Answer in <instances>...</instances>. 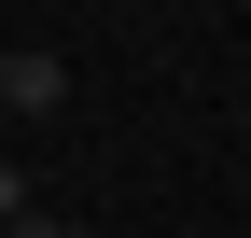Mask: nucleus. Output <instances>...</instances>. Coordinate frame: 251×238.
I'll list each match as a JSON object with an SVG mask.
<instances>
[{
  "label": "nucleus",
  "instance_id": "f03ea898",
  "mask_svg": "<svg viewBox=\"0 0 251 238\" xmlns=\"http://www.w3.org/2000/svg\"><path fill=\"white\" fill-rule=\"evenodd\" d=\"M0 224H28V168L14 154H0Z\"/></svg>",
  "mask_w": 251,
  "mask_h": 238
},
{
  "label": "nucleus",
  "instance_id": "f257e3e1",
  "mask_svg": "<svg viewBox=\"0 0 251 238\" xmlns=\"http://www.w3.org/2000/svg\"><path fill=\"white\" fill-rule=\"evenodd\" d=\"M0 112H70V56L14 42V56H0Z\"/></svg>",
  "mask_w": 251,
  "mask_h": 238
},
{
  "label": "nucleus",
  "instance_id": "7ed1b4c3",
  "mask_svg": "<svg viewBox=\"0 0 251 238\" xmlns=\"http://www.w3.org/2000/svg\"><path fill=\"white\" fill-rule=\"evenodd\" d=\"M0 238H70V224H56V210H28V224H0Z\"/></svg>",
  "mask_w": 251,
  "mask_h": 238
}]
</instances>
